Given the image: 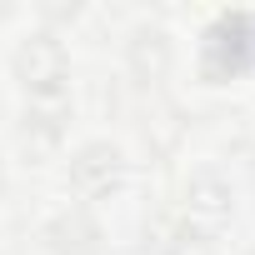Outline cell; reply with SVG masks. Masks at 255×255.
<instances>
[{"label": "cell", "mask_w": 255, "mask_h": 255, "mask_svg": "<svg viewBox=\"0 0 255 255\" xmlns=\"http://www.w3.org/2000/svg\"><path fill=\"white\" fill-rule=\"evenodd\" d=\"M175 255H210V240L205 235H180L175 240Z\"/></svg>", "instance_id": "cell-6"}, {"label": "cell", "mask_w": 255, "mask_h": 255, "mask_svg": "<svg viewBox=\"0 0 255 255\" xmlns=\"http://www.w3.org/2000/svg\"><path fill=\"white\" fill-rule=\"evenodd\" d=\"M130 65H135L140 80H160L165 65H170V45H165V35H160V30H140L135 45H130Z\"/></svg>", "instance_id": "cell-4"}, {"label": "cell", "mask_w": 255, "mask_h": 255, "mask_svg": "<svg viewBox=\"0 0 255 255\" xmlns=\"http://www.w3.org/2000/svg\"><path fill=\"white\" fill-rule=\"evenodd\" d=\"M70 175L85 195H100L120 180V150L115 145H85L75 160H70Z\"/></svg>", "instance_id": "cell-2"}, {"label": "cell", "mask_w": 255, "mask_h": 255, "mask_svg": "<svg viewBox=\"0 0 255 255\" xmlns=\"http://www.w3.org/2000/svg\"><path fill=\"white\" fill-rule=\"evenodd\" d=\"M50 245H55V255H95L100 250V225L90 215L70 210L50 225Z\"/></svg>", "instance_id": "cell-3"}, {"label": "cell", "mask_w": 255, "mask_h": 255, "mask_svg": "<svg viewBox=\"0 0 255 255\" xmlns=\"http://www.w3.org/2000/svg\"><path fill=\"white\" fill-rule=\"evenodd\" d=\"M190 210H195V215H205L210 225H215V220H225V215H230V200H225V190H220V180H210V175H200V180L190 185Z\"/></svg>", "instance_id": "cell-5"}, {"label": "cell", "mask_w": 255, "mask_h": 255, "mask_svg": "<svg viewBox=\"0 0 255 255\" xmlns=\"http://www.w3.org/2000/svg\"><path fill=\"white\" fill-rule=\"evenodd\" d=\"M15 70H20V80H25L30 90L50 95V90L65 80V50H60V40H50V35L25 40L20 55H15Z\"/></svg>", "instance_id": "cell-1"}]
</instances>
